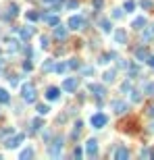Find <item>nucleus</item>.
Returning <instances> with one entry per match:
<instances>
[{"label": "nucleus", "instance_id": "nucleus-1", "mask_svg": "<svg viewBox=\"0 0 154 160\" xmlns=\"http://www.w3.org/2000/svg\"><path fill=\"white\" fill-rule=\"evenodd\" d=\"M21 94H23V100L25 102H36V87L31 85V83H25L23 87H21Z\"/></svg>", "mask_w": 154, "mask_h": 160}, {"label": "nucleus", "instance_id": "nucleus-2", "mask_svg": "<svg viewBox=\"0 0 154 160\" xmlns=\"http://www.w3.org/2000/svg\"><path fill=\"white\" fill-rule=\"evenodd\" d=\"M90 123H92V127H96V129H102V127L108 123V119H106V114L98 112V114H94V116L90 119Z\"/></svg>", "mask_w": 154, "mask_h": 160}, {"label": "nucleus", "instance_id": "nucleus-3", "mask_svg": "<svg viewBox=\"0 0 154 160\" xmlns=\"http://www.w3.org/2000/svg\"><path fill=\"white\" fill-rule=\"evenodd\" d=\"M81 25H83L81 15H73V17H69V21H67V27L69 29H81Z\"/></svg>", "mask_w": 154, "mask_h": 160}, {"label": "nucleus", "instance_id": "nucleus-4", "mask_svg": "<svg viewBox=\"0 0 154 160\" xmlns=\"http://www.w3.org/2000/svg\"><path fill=\"white\" fill-rule=\"evenodd\" d=\"M77 85H79V81L75 79V77H67V79L63 81V90H65V91H69V94L77 90Z\"/></svg>", "mask_w": 154, "mask_h": 160}, {"label": "nucleus", "instance_id": "nucleus-5", "mask_svg": "<svg viewBox=\"0 0 154 160\" xmlns=\"http://www.w3.org/2000/svg\"><path fill=\"white\" fill-rule=\"evenodd\" d=\"M23 139H25V135H23V133H19V135L6 139V141H4V146H6L9 150H13V148H17V146H21V141H23Z\"/></svg>", "mask_w": 154, "mask_h": 160}, {"label": "nucleus", "instance_id": "nucleus-6", "mask_svg": "<svg viewBox=\"0 0 154 160\" xmlns=\"http://www.w3.org/2000/svg\"><path fill=\"white\" fill-rule=\"evenodd\" d=\"M96 152H98V141H96V139H90V141L85 144V154H88V156H96Z\"/></svg>", "mask_w": 154, "mask_h": 160}, {"label": "nucleus", "instance_id": "nucleus-7", "mask_svg": "<svg viewBox=\"0 0 154 160\" xmlns=\"http://www.w3.org/2000/svg\"><path fill=\"white\" fill-rule=\"evenodd\" d=\"M59 96H60V90H59V87H48L46 98L50 100V102H56V100H59Z\"/></svg>", "mask_w": 154, "mask_h": 160}, {"label": "nucleus", "instance_id": "nucleus-8", "mask_svg": "<svg viewBox=\"0 0 154 160\" xmlns=\"http://www.w3.org/2000/svg\"><path fill=\"white\" fill-rule=\"evenodd\" d=\"M146 23H148V19H146V17H142V15H140V17H135V19L131 21V27H133V29H142V27H144V25H146Z\"/></svg>", "mask_w": 154, "mask_h": 160}, {"label": "nucleus", "instance_id": "nucleus-9", "mask_svg": "<svg viewBox=\"0 0 154 160\" xmlns=\"http://www.w3.org/2000/svg\"><path fill=\"white\" fill-rule=\"evenodd\" d=\"M31 34H34V27H29V25H25V27H21V29H19L21 40H29V37H31Z\"/></svg>", "mask_w": 154, "mask_h": 160}, {"label": "nucleus", "instance_id": "nucleus-10", "mask_svg": "<svg viewBox=\"0 0 154 160\" xmlns=\"http://www.w3.org/2000/svg\"><path fill=\"white\" fill-rule=\"evenodd\" d=\"M67 29H69V27H56V29H54V37H56V40H65L67 34H69Z\"/></svg>", "mask_w": 154, "mask_h": 160}, {"label": "nucleus", "instance_id": "nucleus-11", "mask_svg": "<svg viewBox=\"0 0 154 160\" xmlns=\"http://www.w3.org/2000/svg\"><path fill=\"white\" fill-rule=\"evenodd\" d=\"M115 42H119V44H125V42H127V34H125L123 29H117V31H115Z\"/></svg>", "mask_w": 154, "mask_h": 160}, {"label": "nucleus", "instance_id": "nucleus-12", "mask_svg": "<svg viewBox=\"0 0 154 160\" xmlns=\"http://www.w3.org/2000/svg\"><path fill=\"white\" fill-rule=\"evenodd\" d=\"M135 58L138 60H148V48H138L135 50Z\"/></svg>", "mask_w": 154, "mask_h": 160}, {"label": "nucleus", "instance_id": "nucleus-13", "mask_svg": "<svg viewBox=\"0 0 154 160\" xmlns=\"http://www.w3.org/2000/svg\"><path fill=\"white\" fill-rule=\"evenodd\" d=\"M9 100H11V96H9V91L2 90L0 87V104H9Z\"/></svg>", "mask_w": 154, "mask_h": 160}, {"label": "nucleus", "instance_id": "nucleus-14", "mask_svg": "<svg viewBox=\"0 0 154 160\" xmlns=\"http://www.w3.org/2000/svg\"><path fill=\"white\" fill-rule=\"evenodd\" d=\"M113 108H115V112H117V114H123V112H125V108H127V106H125L123 102H115V104H113Z\"/></svg>", "mask_w": 154, "mask_h": 160}, {"label": "nucleus", "instance_id": "nucleus-15", "mask_svg": "<svg viewBox=\"0 0 154 160\" xmlns=\"http://www.w3.org/2000/svg\"><path fill=\"white\" fill-rule=\"evenodd\" d=\"M31 156H34V150H31V148H25L23 152L19 154V158H21V160H25V158H31Z\"/></svg>", "mask_w": 154, "mask_h": 160}, {"label": "nucleus", "instance_id": "nucleus-16", "mask_svg": "<svg viewBox=\"0 0 154 160\" xmlns=\"http://www.w3.org/2000/svg\"><path fill=\"white\" fill-rule=\"evenodd\" d=\"M90 90L94 91L96 96H104V87L102 85H90Z\"/></svg>", "mask_w": 154, "mask_h": 160}, {"label": "nucleus", "instance_id": "nucleus-17", "mask_svg": "<svg viewBox=\"0 0 154 160\" xmlns=\"http://www.w3.org/2000/svg\"><path fill=\"white\" fill-rule=\"evenodd\" d=\"M127 156H129V152H127L125 148H121V150L115 152V158H127Z\"/></svg>", "mask_w": 154, "mask_h": 160}, {"label": "nucleus", "instance_id": "nucleus-18", "mask_svg": "<svg viewBox=\"0 0 154 160\" xmlns=\"http://www.w3.org/2000/svg\"><path fill=\"white\" fill-rule=\"evenodd\" d=\"M44 19H46V23H50V25H56V23H59V17H56V15H46Z\"/></svg>", "mask_w": 154, "mask_h": 160}, {"label": "nucleus", "instance_id": "nucleus-19", "mask_svg": "<svg viewBox=\"0 0 154 160\" xmlns=\"http://www.w3.org/2000/svg\"><path fill=\"white\" fill-rule=\"evenodd\" d=\"M152 37H154V25H150L146 29V34H144V40H152Z\"/></svg>", "mask_w": 154, "mask_h": 160}, {"label": "nucleus", "instance_id": "nucleus-20", "mask_svg": "<svg viewBox=\"0 0 154 160\" xmlns=\"http://www.w3.org/2000/svg\"><path fill=\"white\" fill-rule=\"evenodd\" d=\"M123 9H125V11H127V12H131V11H133V9H135V2H133V0H127V2L123 4Z\"/></svg>", "mask_w": 154, "mask_h": 160}, {"label": "nucleus", "instance_id": "nucleus-21", "mask_svg": "<svg viewBox=\"0 0 154 160\" xmlns=\"http://www.w3.org/2000/svg\"><path fill=\"white\" fill-rule=\"evenodd\" d=\"M144 90H146V96H154V83H150V81H148Z\"/></svg>", "mask_w": 154, "mask_h": 160}, {"label": "nucleus", "instance_id": "nucleus-22", "mask_svg": "<svg viewBox=\"0 0 154 160\" xmlns=\"http://www.w3.org/2000/svg\"><path fill=\"white\" fill-rule=\"evenodd\" d=\"M17 12H19V6H17V4H11V9H9V15H6V17H15Z\"/></svg>", "mask_w": 154, "mask_h": 160}, {"label": "nucleus", "instance_id": "nucleus-23", "mask_svg": "<svg viewBox=\"0 0 154 160\" xmlns=\"http://www.w3.org/2000/svg\"><path fill=\"white\" fill-rule=\"evenodd\" d=\"M38 112H40V114H48V112H50V108H48L46 104H40V106H38Z\"/></svg>", "mask_w": 154, "mask_h": 160}, {"label": "nucleus", "instance_id": "nucleus-24", "mask_svg": "<svg viewBox=\"0 0 154 160\" xmlns=\"http://www.w3.org/2000/svg\"><path fill=\"white\" fill-rule=\"evenodd\" d=\"M27 19H29V21H38V19H40V15L34 12V11H29V12H27Z\"/></svg>", "mask_w": 154, "mask_h": 160}, {"label": "nucleus", "instance_id": "nucleus-25", "mask_svg": "<svg viewBox=\"0 0 154 160\" xmlns=\"http://www.w3.org/2000/svg\"><path fill=\"white\" fill-rule=\"evenodd\" d=\"M131 100H133V102H140V100H142L140 91H131Z\"/></svg>", "mask_w": 154, "mask_h": 160}, {"label": "nucleus", "instance_id": "nucleus-26", "mask_svg": "<svg viewBox=\"0 0 154 160\" xmlns=\"http://www.w3.org/2000/svg\"><path fill=\"white\" fill-rule=\"evenodd\" d=\"M113 79H115V73H113V71H108V73H104V81H108V83H110Z\"/></svg>", "mask_w": 154, "mask_h": 160}, {"label": "nucleus", "instance_id": "nucleus-27", "mask_svg": "<svg viewBox=\"0 0 154 160\" xmlns=\"http://www.w3.org/2000/svg\"><path fill=\"white\" fill-rule=\"evenodd\" d=\"M100 29H102V31H110V23H108V21L100 23Z\"/></svg>", "mask_w": 154, "mask_h": 160}, {"label": "nucleus", "instance_id": "nucleus-28", "mask_svg": "<svg viewBox=\"0 0 154 160\" xmlns=\"http://www.w3.org/2000/svg\"><path fill=\"white\" fill-rule=\"evenodd\" d=\"M77 6V0H67V9H75Z\"/></svg>", "mask_w": 154, "mask_h": 160}, {"label": "nucleus", "instance_id": "nucleus-29", "mask_svg": "<svg viewBox=\"0 0 154 160\" xmlns=\"http://www.w3.org/2000/svg\"><path fill=\"white\" fill-rule=\"evenodd\" d=\"M108 58H110L108 54H102V56H100V65H106V62H108Z\"/></svg>", "mask_w": 154, "mask_h": 160}, {"label": "nucleus", "instance_id": "nucleus-30", "mask_svg": "<svg viewBox=\"0 0 154 160\" xmlns=\"http://www.w3.org/2000/svg\"><path fill=\"white\" fill-rule=\"evenodd\" d=\"M31 125H34V129H40V127H42V121H40V119H34Z\"/></svg>", "mask_w": 154, "mask_h": 160}, {"label": "nucleus", "instance_id": "nucleus-31", "mask_svg": "<svg viewBox=\"0 0 154 160\" xmlns=\"http://www.w3.org/2000/svg\"><path fill=\"white\" fill-rule=\"evenodd\" d=\"M113 17H115V19H121V17H123V12H121V9H117V11L113 12Z\"/></svg>", "mask_w": 154, "mask_h": 160}, {"label": "nucleus", "instance_id": "nucleus-32", "mask_svg": "<svg viewBox=\"0 0 154 160\" xmlns=\"http://www.w3.org/2000/svg\"><path fill=\"white\" fill-rule=\"evenodd\" d=\"M9 133H13V129H4V131H0V137H4V135H9Z\"/></svg>", "mask_w": 154, "mask_h": 160}, {"label": "nucleus", "instance_id": "nucleus-33", "mask_svg": "<svg viewBox=\"0 0 154 160\" xmlns=\"http://www.w3.org/2000/svg\"><path fill=\"white\" fill-rule=\"evenodd\" d=\"M148 65H150V67L154 69V56H148Z\"/></svg>", "mask_w": 154, "mask_h": 160}, {"label": "nucleus", "instance_id": "nucleus-34", "mask_svg": "<svg viewBox=\"0 0 154 160\" xmlns=\"http://www.w3.org/2000/svg\"><path fill=\"white\" fill-rule=\"evenodd\" d=\"M94 6L96 9H100V6H102V0H94Z\"/></svg>", "mask_w": 154, "mask_h": 160}, {"label": "nucleus", "instance_id": "nucleus-35", "mask_svg": "<svg viewBox=\"0 0 154 160\" xmlns=\"http://www.w3.org/2000/svg\"><path fill=\"white\" fill-rule=\"evenodd\" d=\"M150 116H154V108H150Z\"/></svg>", "mask_w": 154, "mask_h": 160}, {"label": "nucleus", "instance_id": "nucleus-36", "mask_svg": "<svg viewBox=\"0 0 154 160\" xmlns=\"http://www.w3.org/2000/svg\"><path fill=\"white\" fill-rule=\"evenodd\" d=\"M44 2H56V0H44Z\"/></svg>", "mask_w": 154, "mask_h": 160}]
</instances>
